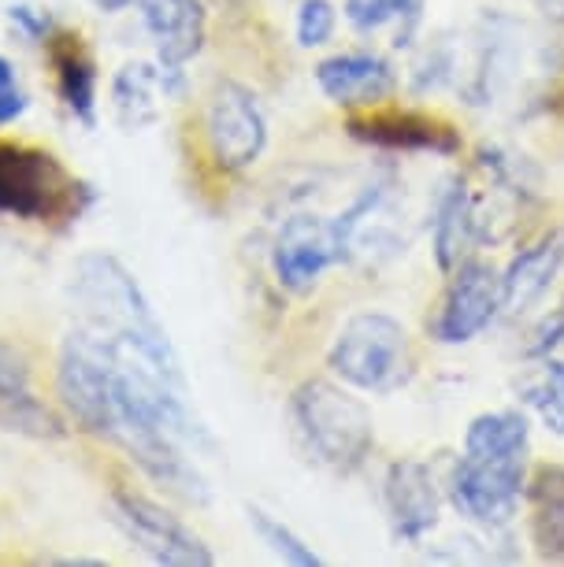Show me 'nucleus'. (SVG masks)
<instances>
[{
  "label": "nucleus",
  "instance_id": "26",
  "mask_svg": "<svg viewBox=\"0 0 564 567\" xmlns=\"http://www.w3.org/2000/svg\"><path fill=\"white\" fill-rule=\"evenodd\" d=\"M27 109V97L23 90H19V79H16V68L0 56V126L16 123L19 115Z\"/></svg>",
  "mask_w": 564,
  "mask_h": 567
},
{
  "label": "nucleus",
  "instance_id": "3",
  "mask_svg": "<svg viewBox=\"0 0 564 567\" xmlns=\"http://www.w3.org/2000/svg\"><path fill=\"white\" fill-rule=\"evenodd\" d=\"M327 360H331L335 374H342V382L365 393L398 390L412 371L406 327L379 312H360L349 319L335 334Z\"/></svg>",
  "mask_w": 564,
  "mask_h": 567
},
{
  "label": "nucleus",
  "instance_id": "13",
  "mask_svg": "<svg viewBox=\"0 0 564 567\" xmlns=\"http://www.w3.org/2000/svg\"><path fill=\"white\" fill-rule=\"evenodd\" d=\"M387 512L393 534L406 542H420L439 523V489L431 471L417 460H401L387 471Z\"/></svg>",
  "mask_w": 564,
  "mask_h": 567
},
{
  "label": "nucleus",
  "instance_id": "19",
  "mask_svg": "<svg viewBox=\"0 0 564 567\" xmlns=\"http://www.w3.org/2000/svg\"><path fill=\"white\" fill-rule=\"evenodd\" d=\"M483 238L479 234V223H475V212H472V197H468L464 186H457L445 194V200L439 205V219H434V252H439V267L442 271H457L472 245Z\"/></svg>",
  "mask_w": 564,
  "mask_h": 567
},
{
  "label": "nucleus",
  "instance_id": "14",
  "mask_svg": "<svg viewBox=\"0 0 564 567\" xmlns=\"http://www.w3.org/2000/svg\"><path fill=\"white\" fill-rule=\"evenodd\" d=\"M564 264V234L531 245L509 264V271L502 275V308L505 312H527L531 305L542 301V293L550 290V282L557 278Z\"/></svg>",
  "mask_w": 564,
  "mask_h": 567
},
{
  "label": "nucleus",
  "instance_id": "24",
  "mask_svg": "<svg viewBox=\"0 0 564 567\" xmlns=\"http://www.w3.org/2000/svg\"><path fill=\"white\" fill-rule=\"evenodd\" d=\"M417 0H346V19L357 30H379L387 27L390 19L406 16Z\"/></svg>",
  "mask_w": 564,
  "mask_h": 567
},
{
  "label": "nucleus",
  "instance_id": "18",
  "mask_svg": "<svg viewBox=\"0 0 564 567\" xmlns=\"http://www.w3.org/2000/svg\"><path fill=\"white\" fill-rule=\"evenodd\" d=\"M178 71H167L164 74L145 68V63H131L115 74V85H112V97H115V112H120V123L137 131V126H148L160 115V101L167 97V79Z\"/></svg>",
  "mask_w": 564,
  "mask_h": 567
},
{
  "label": "nucleus",
  "instance_id": "1",
  "mask_svg": "<svg viewBox=\"0 0 564 567\" xmlns=\"http://www.w3.org/2000/svg\"><path fill=\"white\" fill-rule=\"evenodd\" d=\"M71 305L74 327H86L93 334L115 341V346L137 352L172 382H183L175 346L164 323L148 308L137 278L109 252H86L71 271Z\"/></svg>",
  "mask_w": 564,
  "mask_h": 567
},
{
  "label": "nucleus",
  "instance_id": "20",
  "mask_svg": "<svg viewBox=\"0 0 564 567\" xmlns=\"http://www.w3.org/2000/svg\"><path fill=\"white\" fill-rule=\"evenodd\" d=\"M531 534L542 556L564 560V471H542L531 489Z\"/></svg>",
  "mask_w": 564,
  "mask_h": 567
},
{
  "label": "nucleus",
  "instance_id": "16",
  "mask_svg": "<svg viewBox=\"0 0 564 567\" xmlns=\"http://www.w3.org/2000/svg\"><path fill=\"white\" fill-rule=\"evenodd\" d=\"M464 456L524 464L527 460V420L520 412H486L475 415L464 434Z\"/></svg>",
  "mask_w": 564,
  "mask_h": 567
},
{
  "label": "nucleus",
  "instance_id": "22",
  "mask_svg": "<svg viewBox=\"0 0 564 567\" xmlns=\"http://www.w3.org/2000/svg\"><path fill=\"white\" fill-rule=\"evenodd\" d=\"M249 523L257 527V534L264 538V545H268V549H271L275 556H283L286 564H297V567H316V564H319V553L312 549V545L301 542L290 527H286V523H279L275 516H268V512L249 508Z\"/></svg>",
  "mask_w": 564,
  "mask_h": 567
},
{
  "label": "nucleus",
  "instance_id": "8",
  "mask_svg": "<svg viewBox=\"0 0 564 567\" xmlns=\"http://www.w3.org/2000/svg\"><path fill=\"white\" fill-rule=\"evenodd\" d=\"M520 494H524V464H502V460L461 456L450 478V497L461 516L502 527L516 516Z\"/></svg>",
  "mask_w": 564,
  "mask_h": 567
},
{
  "label": "nucleus",
  "instance_id": "29",
  "mask_svg": "<svg viewBox=\"0 0 564 567\" xmlns=\"http://www.w3.org/2000/svg\"><path fill=\"white\" fill-rule=\"evenodd\" d=\"M104 8H123V4H131V0H101Z\"/></svg>",
  "mask_w": 564,
  "mask_h": 567
},
{
  "label": "nucleus",
  "instance_id": "27",
  "mask_svg": "<svg viewBox=\"0 0 564 567\" xmlns=\"http://www.w3.org/2000/svg\"><path fill=\"white\" fill-rule=\"evenodd\" d=\"M561 341H564V301L535 327V334H531V352H535V357H546V352L553 346H561Z\"/></svg>",
  "mask_w": 564,
  "mask_h": 567
},
{
  "label": "nucleus",
  "instance_id": "9",
  "mask_svg": "<svg viewBox=\"0 0 564 567\" xmlns=\"http://www.w3.org/2000/svg\"><path fill=\"white\" fill-rule=\"evenodd\" d=\"M502 308V278L491 264L464 260L453 271L450 290L442 297L439 319H434V338L445 346H464L475 334L491 327V319Z\"/></svg>",
  "mask_w": 564,
  "mask_h": 567
},
{
  "label": "nucleus",
  "instance_id": "4",
  "mask_svg": "<svg viewBox=\"0 0 564 567\" xmlns=\"http://www.w3.org/2000/svg\"><path fill=\"white\" fill-rule=\"evenodd\" d=\"M60 401L90 434L112 437L115 426V357L112 346L86 327H74L60 349Z\"/></svg>",
  "mask_w": 564,
  "mask_h": 567
},
{
  "label": "nucleus",
  "instance_id": "25",
  "mask_svg": "<svg viewBox=\"0 0 564 567\" xmlns=\"http://www.w3.org/2000/svg\"><path fill=\"white\" fill-rule=\"evenodd\" d=\"M30 398V368L12 346L0 341V409Z\"/></svg>",
  "mask_w": 564,
  "mask_h": 567
},
{
  "label": "nucleus",
  "instance_id": "2",
  "mask_svg": "<svg viewBox=\"0 0 564 567\" xmlns=\"http://www.w3.org/2000/svg\"><path fill=\"white\" fill-rule=\"evenodd\" d=\"M294 423L301 431L305 445L335 471H357L376 442V423L365 401L353 393L331 386L324 379H312L294 390Z\"/></svg>",
  "mask_w": 564,
  "mask_h": 567
},
{
  "label": "nucleus",
  "instance_id": "10",
  "mask_svg": "<svg viewBox=\"0 0 564 567\" xmlns=\"http://www.w3.org/2000/svg\"><path fill=\"white\" fill-rule=\"evenodd\" d=\"M338 260L335 223L319 216H294L283 223L271 249V267L283 290L308 293L327 271V264Z\"/></svg>",
  "mask_w": 564,
  "mask_h": 567
},
{
  "label": "nucleus",
  "instance_id": "15",
  "mask_svg": "<svg viewBox=\"0 0 564 567\" xmlns=\"http://www.w3.org/2000/svg\"><path fill=\"white\" fill-rule=\"evenodd\" d=\"M349 131L360 142L382 145V148H431V153H453L457 137L442 123L423 120V115L401 112V115H371V120H353Z\"/></svg>",
  "mask_w": 564,
  "mask_h": 567
},
{
  "label": "nucleus",
  "instance_id": "12",
  "mask_svg": "<svg viewBox=\"0 0 564 567\" xmlns=\"http://www.w3.org/2000/svg\"><path fill=\"white\" fill-rule=\"evenodd\" d=\"M142 19L167 71H178L205 45L208 16L201 0H142Z\"/></svg>",
  "mask_w": 564,
  "mask_h": 567
},
{
  "label": "nucleus",
  "instance_id": "6",
  "mask_svg": "<svg viewBox=\"0 0 564 567\" xmlns=\"http://www.w3.org/2000/svg\"><path fill=\"white\" fill-rule=\"evenodd\" d=\"M112 516L123 527V534L142 549L148 560L167 567H208L216 556L183 519L172 516L164 505L148 501L131 489H115L112 494Z\"/></svg>",
  "mask_w": 564,
  "mask_h": 567
},
{
  "label": "nucleus",
  "instance_id": "5",
  "mask_svg": "<svg viewBox=\"0 0 564 567\" xmlns=\"http://www.w3.org/2000/svg\"><path fill=\"white\" fill-rule=\"evenodd\" d=\"M74 178L45 148L0 145V212L16 219H52L71 212Z\"/></svg>",
  "mask_w": 564,
  "mask_h": 567
},
{
  "label": "nucleus",
  "instance_id": "7",
  "mask_svg": "<svg viewBox=\"0 0 564 567\" xmlns=\"http://www.w3.org/2000/svg\"><path fill=\"white\" fill-rule=\"evenodd\" d=\"M205 134L212 159L223 171H246L249 164H257L264 145H268V123H264L260 104L238 82L216 85L208 101Z\"/></svg>",
  "mask_w": 564,
  "mask_h": 567
},
{
  "label": "nucleus",
  "instance_id": "28",
  "mask_svg": "<svg viewBox=\"0 0 564 567\" xmlns=\"http://www.w3.org/2000/svg\"><path fill=\"white\" fill-rule=\"evenodd\" d=\"M12 23L23 30L30 41H45L52 30L49 16H38V12H30V8H12Z\"/></svg>",
  "mask_w": 564,
  "mask_h": 567
},
{
  "label": "nucleus",
  "instance_id": "21",
  "mask_svg": "<svg viewBox=\"0 0 564 567\" xmlns=\"http://www.w3.org/2000/svg\"><path fill=\"white\" fill-rule=\"evenodd\" d=\"M524 398L539 412L542 426L550 434L564 437V363L546 360L542 368L524 382Z\"/></svg>",
  "mask_w": 564,
  "mask_h": 567
},
{
  "label": "nucleus",
  "instance_id": "23",
  "mask_svg": "<svg viewBox=\"0 0 564 567\" xmlns=\"http://www.w3.org/2000/svg\"><path fill=\"white\" fill-rule=\"evenodd\" d=\"M335 4L331 0H305L301 12H297V41H301L305 49H319L327 45L335 34Z\"/></svg>",
  "mask_w": 564,
  "mask_h": 567
},
{
  "label": "nucleus",
  "instance_id": "17",
  "mask_svg": "<svg viewBox=\"0 0 564 567\" xmlns=\"http://www.w3.org/2000/svg\"><path fill=\"white\" fill-rule=\"evenodd\" d=\"M52 63H57L63 104L82 123H93L98 120V68H93L90 52L79 45V38H57L52 41Z\"/></svg>",
  "mask_w": 564,
  "mask_h": 567
},
{
  "label": "nucleus",
  "instance_id": "11",
  "mask_svg": "<svg viewBox=\"0 0 564 567\" xmlns=\"http://www.w3.org/2000/svg\"><path fill=\"white\" fill-rule=\"evenodd\" d=\"M316 82L327 101L342 109H368V104L390 101L398 90V74L376 52H342L316 68Z\"/></svg>",
  "mask_w": 564,
  "mask_h": 567
}]
</instances>
